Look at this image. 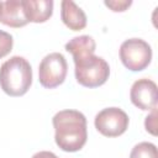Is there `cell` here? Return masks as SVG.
I'll return each mask as SVG.
<instances>
[{"instance_id": "1", "label": "cell", "mask_w": 158, "mask_h": 158, "mask_svg": "<svg viewBox=\"0 0 158 158\" xmlns=\"http://www.w3.org/2000/svg\"><path fill=\"white\" fill-rule=\"evenodd\" d=\"M56 144L64 152L80 151L88 138L86 118L77 110H62L53 116Z\"/></svg>"}, {"instance_id": "2", "label": "cell", "mask_w": 158, "mask_h": 158, "mask_svg": "<svg viewBox=\"0 0 158 158\" xmlns=\"http://www.w3.org/2000/svg\"><path fill=\"white\" fill-rule=\"evenodd\" d=\"M32 84V68L20 56H14L0 67V86L10 96L25 95Z\"/></svg>"}, {"instance_id": "3", "label": "cell", "mask_w": 158, "mask_h": 158, "mask_svg": "<svg viewBox=\"0 0 158 158\" xmlns=\"http://www.w3.org/2000/svg\"><path fill=\"white\" fill-rule=\"evenodd\" d=\"M75 64V79L85 88H98L106 83L110 75L107 62L95 54H86L73 58Z\"/></svg>"}, {"instance_id": "4", "label": "cell", "mask_w": 158, "mask_h": 158, "mask_svg": "<svg viewBox=\"0 0 158 158\" xmlns=\"http://www.w3.org/2000/svg\"><path fill=\"white\" fill-rule=\"evenodd\" d=\"M120 59L128 70L141 72L151 63L152 48L141 38L126 40L120 47Z\"/></svg>"}, {"instance_id": "5", "label": "cell", "mask_w": 158, "mask_h": 158, "mask_svg": "<svg viewBox=\"0 0 158 158\" xmlns=\"http://www.w3.org/2000/svg\"><path fill=\"white\" fill-rule=\"evenodd\" d=\"M68 72V64L62 53L53 52L47 54L38 67V80L46 89H53L60 85Z\"/></svg>"}, {"instance_id": "6", "label": "cell", "mask_w": 158, "mask_h": 158, "mask_svg": "<svg viewBox=\"0 0 158 158\" xmlns=\"http://www.w3.org/2000/svg\"><path fill=\"white\" fill-rule=\"evenodd\" d=\"M127 114L118 107H106L95 116L96 130L106 137H117L126 132L128 127Z\"/></svg>"}, {"instance_id": "7", "label": "cell", "mask_w": 158, "mask_h": 158, "mask_svg": "<svg viewBox=\"0 0 158 158\" xmlns=\"http://www.w3.org/2000/svg\"><path fill=\"white\" fill-rule=\"evenodd\" d=\"M130 98L136 107L144 111H152L157 109V84L147 78L138 79L131 86Z\"/></svg>"}, {"instance_id": "8", "label": "cell", "mask_w": 158, "mask_h": 158, "mask_svg": "<svg viewBox=\"0 0 158 158\" xmlns=\"http://www.w3.org/2000/svg\"><path fill=\"white\" fill-rule=\"evenodd\" d=\"M0 22L15 28L26 26L28 21L25 16L22 2L20 0L2 1L1 9H0Z\"/></svg>"}, {"instance_id": "9", "label": "cell", "mask_w": 158, "mask_h": 158, "mask_svg": "<svg viewBox=\"0 0 158 158\" xmlns=\"http://www.w3.org/2000/svg\"><path fill=\"white\" fill-rule=\"evenodd\" d=\"M21 2L28 22H46L53 14L52 0H22Z\"/></svg>"}, {"instance_id": "10", "label": "cell", "mask_w": 158, "mask_h": 158, "mask_svg": "<svg viewBox=\"0 0 158 158\" xmlns=\"http://www.w3.org/2000/svg\"><path fill=\"white\" fill-rule=\"evenodd\" d=\"M60 10V17L63 23L73 31H80L86 26V15L85 12L73 1L63 0Z\"/></svg>"}, {"instance_id": "11", "label": "cell", "mask_w": 158, "mask_h": 158, "mask_svg": "<svg viewBox=\"0 0 158 158\" xmlns=\"http://www.w3.org/2000/svg\"><path fill=\"white\" fill-rule=\"evenodd\" d=\"M96 48L95 41L91 36H78L65 43V51L73 54V58H78L86 54H94Z\"/></svg>"}, {"instance_id": "12", "label": "cell", "mask_w": 158, "mask_h": 158, "mask_svg": "<svg viewBox=\"0 0 158 158\" xmlns=\"http://www.w3.org/2000/svg\"><path fill=\"white\" fill-rule=\"evenodd\" d=\"M130 158H158L157 147L151 142H141L132 148Z\"/></svg>"}, {"instance_id": "13", "label": "cell", "mask_w": 158, "mask_h": 158, "mask_svg": "<svg viewBox=\"0 0 158 158\" xmlns=\"http://www.w3.org/2000/svg\"><path fill=\"white\" fill-rule=\"evenodd\" d=\"M14 46V40L12 36L2 30H0V58H4L7 56Z\"/></svg>"}, {"instance_id": "14", "label": "cell", "mask_w": 158, "mask_h": 158, "mask_svg": "<svg viewBox=\"0 0 158 158\" xmlns=\"http://www.w3.org/2000/svg\"><path fill=\"white\" fill-rule=\"evenodd\" d=\"M144 127L151 135L153 136L157 135V109L152 110V112L146 117Z\"/></svg>"}, {"instance_id": "15", "label": "cell", "mask_w": 158, "mask_h": 158, "mask_svg": "<svg viewBox=\"0 0 158 158\" xmlns=\"http://www.w3.org/2000/svg\"><path fill=\"white\" fill-rule=\"evenodd\" d=\"M107 7H110L112 11H115V12H122V11H125L127 7H130L131 6V4H132V1L131 0H126V1H105L104 2Z\"/></svg>"}, {"instance_id": "16", "label": "cell", "mask_w": 158, "mask_h": 158, "mask_svg": "<svg viewBox=\"0 0 158 158\" xmlns=\"http://www.w3.org/2000/svg\"><path fill=\"white\" fill-rule=\"evenodd\" d=\"M32 158H58L53 152H49V151H41V152H37L32 156Z\"/></svg>"}, {"instance_id": "17", "label": "cell", "mask_w": 158, "mask_h": 158, "mask_svg": "<svg viewBox=\"0 0 158 158\" xmlns=\"http://www.w3.org/2000/svg\"><path fill=\"white\" fill-rule=\"evenodd\" d=\"M1 5H2V1H0V9H1Z\"/></svg>"}]
</instances>
